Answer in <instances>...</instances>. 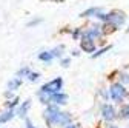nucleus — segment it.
Returning <instances> with one entry per match:
<instances>
[{
	"label": "nucleus",
	"mask_w": 129,
	"mask_h": 128,
	"mask_svg": "<svg viewBox=\"0 0 129 128\" xmlns=\"http://www.w3.org/2000/svg\"><path fill=\"white\" fill-rule=\"evenodd\" d=\"M61 85H63L61 77H55L54 80H51V82L45 83V85L40 88V91H43V93H48V94H55V93H60V90H61Z\"/></svg>",
	"instance_id": "nucleus-1"
},
{
	"label": "nucleus",
	"mask_w": 129,
	"mask_h": 128,
	"mask_svg": "<svg viewBox=\"0 0 129 128\" xmlns=\"http://www.w3.org/2000/svg\"><path fill=\"white\" fill-rule=\"evenodd\" d=\"M109 96H111L112 100L121 102L124 99V96H126V90H124V87L121 83H114L111 87V90H109Z\"/></svg>",
	"instance_id": "nucleus-2"
},
{
	"label": "nucleus",
	"mask_w": 129,
	"mask_h": 128,
	"mask_svg": "<svg viewBox=\"0 0 129 128\" xmlns=\"http://www.w3.org/2000/svg\"><path fill=\"white\" fill-rule=\"evenodd\" d=\"M60 113H61V111L57 106H48L46 111H45V119H46L48 125H57Z\"/></svg>",
	"instance_id": "nucleus-3"
},
{
	"label": "nucleus",
	"mask_w": 129,
	"mask_h": 128,
	"mask_svg": "<svg viewBox=\"0 0 129 128\" xmlns=\"http://www.w3.org/2000/svg\"><path fill=\"white\" fill-rule=\"evenodd\" d=\"M124 14L121 11H112L111 14H108V23H111L112 26H121L124 23Z\"/></svg>",
	"instance_id": "nucleus-4"
},
{
	"label": "nucleus",
	"mask_w": 129,
	"mask_h": 128,
	"mask_svg": "<svg viewBox=\"0 0 129 128\" xmlns=\"http://www.w3.org/2000/svg\"><path fill=\"white\" fill-rule=\"evenodd\" d=\"M102 36L100 26H91L88 31H85V39H99Z\"/></svg>",
	"instance_id": "nucleus-5"
},
{
	"label": "nucleus",
	"mask_w": 129,
	"mask_h": 128,
	"mask_svg": "<svg viewBox=\"0 0 129 128\" xmlns=\"http://www.w3.org/2000/svg\"><path fill=\"white\" fill-rule=\"evenodd\" d=\"M102 114H103V117L106 120H112V119L115 117V110H114V106H112V105H103Z\"/></svg>",
	"instance_id": "nucleus-6"
},
{
	"label": "nucleus",
	"mask_w": 129,
	"mask_h": 128,
	"mask_svg": "<svg viewBox=\"0 0 129 128\" xmlns=\"http://www.w3.org/2000/svg\"><path fill=\"white\" fill-rule=\"evenodd\" d=\"M82 50L86 53H94L95 51V45L92 39H83L82 40Z\"/></svg>",
	"instance_id": "nucleus-7"
},
{
	"label": "nucleus",
	"mask_w": 129,
	"mask_h": 128,
	"mask_svg": "<svg viewBox=\"0 0 129 128\" xmlns=\"http://www.w3.org/2000/svg\"><path fill=\"white\" fill-rule=\"evenodd\" d=\"M71 114L69 113H60V116H58V120H57V125H60V126H68L69 125V122H71Z\"/></svg>",
	"instance_id": "nucleus-8"
},
{
	"label": "nucleus",
	"mask_w": 129,
	"mask_h": 128,
	"mask_svg": "<svg viewBox=\"0 0 129 128\" xmlns=\"http://www.w3.org/2000/svg\"><path fill=\"white\" fill-rule=\"evenodd\" d=\"M66 100H68V96L66 94H63V93H55V94H52L51 96V102H54V103H66Z\"/></svg>",
	"instance_id": "nucleus-9"
},
{
	"label": "nucleus",
	"mask_w": 129,
	"mask_h": 128,
	"mask_svg": "<svg viewBox=\"0 0 129 128\" xmlns=\"http://www.w3.org/2000/svg\"><path fill=\"white\" fill-rule=\"evenodd\" d=\"M54 57H55V56H54V53H52V51H45V53L39 54V59H40V60H43V62H51Z\"/></svg>",
	"instance_id": "nucleus-10"
},
{
	"label": "nucleus",
	"mask_w": 129,
	"mask_h": 128,
	"mask_svg": "<svg viewBox=\"0 0 129 128\" xmlns=\"http://www.w3.org/2000/svg\"><path fill=\"white\" fill-rule=\"evenodd\" d=\"M14 117V110H8L6 113H3L2 116H0V123H3V122H8L9 119Z\"/></svg>",
	"instance_id": "nucleus-11"
},
{
	"label": "nucleus",
	"mask_w": 129,
	"mask_h": 128,
	"mask_svg": "<svg viewBox=\"0 0 129 128\" xmlns=\"http://www.w3.org/2000/svg\"><path fill=\"white\" fill-rule=\"evenodd\" d=\"M20 83H22V80L17 77V79H14V80H11L9 83H8V90L9 91H14V90H17L19 87H20Z\"/></svg>",
	"instance_id": "nucleus-12"
},
{
	"label": "nucleus",
	"mask_w": 129,
	"mask_h": 128,
	"mask_svg": "<svg viewBox=\"0 0 129 128\" xmlns=\"http://www.w3.org/2000/svg\"><path fill=\"white\" fill-rule=\"evenodd\" d=\"M29 105H31V100H26L22 106H20V110L17 111V114L20 116V117H25V113L28 111V108H29Z\"/></svg>",
	"instance_id": "nucleus-13"
},
{
	"label": "nucleus",
	"mask_w": 129,
	"mask_h": 128,
	"mask_svg": "<svg viewBox=\"0 0 129 128\" xmlns=\"http://www.w3.org/2000/svg\"><path fill=\"white\" fill-rule=\"evenodd\" d=\"M100 12V9L99 8H91V9H88V11H85V12H82L80 15L82 17H89V15H94V14H99Z\"/></svg>",
	"instance_id": "nucleus-14"
},
{
	"label": "nucleus",
	"mask_w": 129,
	"mask_h": 128,
	"mask_svg": "<svg viewBox=\"0 0 129 128\" xmlns=\"http://www.w3.org/2000/svg\"><path fill=\"white\" fill-rule=\"evenodd\" d=\"M120 113H121V117H123V119H129V105L123 106Z\"/></svg>",
	"instance_id": "nucleus-15"
},
{
	"label": "nucleus",
	"mask_w": 129,
	"mask_h": 128,
	"mask_svg": "<svg viewBox=\"0 0 129 128\" xmlns=\"http://www.w3.org/2000/svg\"><path fill=\"white\" fill-rule=\"evenodd\" d=\"M29 74H31V71H29V68H22V70H20V71L17 73V77L20 79L22 76H29Z\"/></svg>",
	"instance_id": "nucleus-16"
},
{
	"label": "nucleus",
	"mask_w": 129,
	"mask_h": 128,
	"mask_svg": "<svg viewBox=\"0 0 129 128\" xmlns=\"http://www.w3.org/2000/svg\"><path fill=\"white\" fill-rule=\"evenodd\" d=\"M108 50H111V46H105V48H103V50H100L99 53H95V54H92V57H94V59H97V57H99V56H102V54H105V53H106Z\"/></svg>",
	"instance_id": "nucleus-17"
},
{
	"label": "nucleus",
	"mask_w": 129,
	"mask_h": 128,
	"mask_svg": "<svg viewBox=\"0 0 129 128\" xmlns=\"http://www.w3.org/2000/svg\"><path fill=\"white\" fill-rule=\"evenodd\" d=\"M17 105H19V99H17V97H15L14 100H11V102L8 103V108H9V110H12L14 106H17Z\"/></svg>",
	"instance_id": "nucleus-18"
},
{
	"label": "nucleus",
	"mask_w": 129,
	"mask_h": 128,
	"mask_svg": "<svg viewBox=\"0 0 129 128\" xmlns=\"http://www.w3.org/2000/svg\"><path fill=\"white\" fill-rule=\"evenodd\" d=\"M39 77H40V76H39L37 73H31V74L28 76V79H29V80H31V82H34V80H37V79H39Z\"/></svg>",
	"instance_id": "nucleus-19"
},
{
	"label": "nucleus",
	"mask_w": 129,
	"mask_h": 128,
	"mask_svg": "<svg viewBox=\"0 0 129 128\" xmlns=\"http://www.w3.org/2000/svg\"><path fill=\"white\" fill-rule=\"evenodd\" d=\"M40 22H42V19H36V20H32V22H29V23H28V28L34 26V25H37V23H40Z\"/></svg>",
	"instance_id": "nucleus-20"
},
{
	"label": "nucleus",
	"mask_w": 129,
	"mask_h": 128,
	"mask_svg": "<svg viewBox=\"0 0 129 128\" xmlns=\"http://www.w3.org/2000/svg\"><path fill=\"white\" fill-rule=\"evenodd\" d=\"M120 79H121V82H124V83H127V82H129V76H127V74H121V77H120Z\"/></svg>",
	"instance_id": "nucleus-21"
},
{
	"label": "nucleus",
	"mask_w": 129,
	"mask_h": 128,
	"mask_svg": "<svg viewBox=\"0 0 129 128\" xmlns=\"http://www.w3.org/2000/svg\"><path fill=\"white\" fill-rule=\"evenodd\" d=\"M61 65H63V67H68V65H69V59H63V60H61Z\"/></svg>",
	"instance_id": "nucleus-22"
},
{
	"label": "nucleus",
	"mask_w": 129,
	"mask_h": 128,
	"mask_svg": "<svg viewBox=\"0 0 129 128\" xmlns=\"http://www.w3.org/2000/svg\"><path fill=\"white\" fill-rule=\"evenodd\" d=\"M26 128H34V125L31 123V120H29V119H26Z\"/></svg>",
	"instance_id": "nucleus-23"
},
{
	"label": "nucleus",
	"mask_w": 129,
	"mask_h": 128,
	"mask_svg": "<svg viewBox=\"0 0 129 128\" xmlns=\"http://www.w3.org/2000/svg\"><path fill=\"white\" fill-rule=\"evenodd\" d=\"M64 128H78V125H72V123H69L68 126H64Z\"/></svg>",
	"instance_id": "nucleus-24"
},
{
	"label": "nucleus",
	"mask_w": 129,
	"mask_h": 128,
	"mask_svg": "<svg viewBox=\"0 0 129 128\" xmlns=\"http://www.w3.org/2000/svg\"><path fill=\"white\" fill-rule=\"evenodd\" d=\"M109 128H118V126H115V125H111V126H109Z\"/></svg>",
	"instance_id": "nucleus-25"
}]
</instances>
